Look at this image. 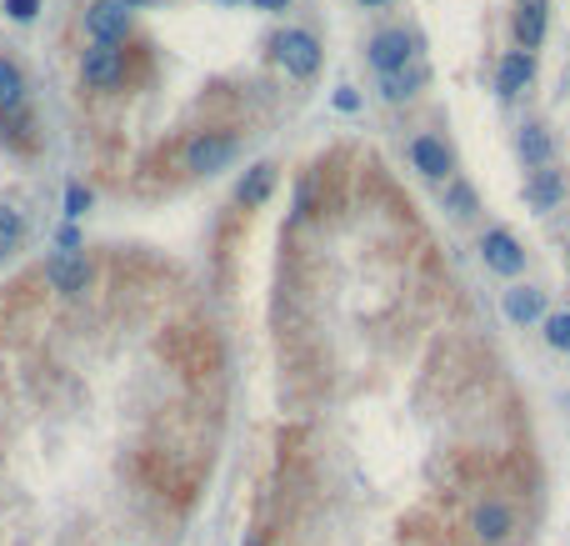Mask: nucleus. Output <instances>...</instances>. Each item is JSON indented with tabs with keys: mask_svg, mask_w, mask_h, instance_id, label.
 Returning a JSON list of instances; mask_svg holds the SVG:
<instances>
[{
	"mask_svg": "<svg viewBox=\"0 0 570 546\" xmlns=\"http://www.w3.org/2000/svg\"><path fill=\"white\" fill-rule=\"evenodd\" d=\"M530 76H536V66H530V55L526 51H510L506 61H501V96H516V90H526L530 86Z\"/></svg>",
	"mask_w": 570,
	"mask_h": 546,
	"instance_id": "9b49d317",
	"label": "nucleus"
},
{
	"mask_svg": "<svg viewBox=\"0 0 570 546\" xmlns=\"http://www.w3.org/2000/svg\"><path fill=\"white\" fill-rule=\"evenodd\" d=\"M276 55H280V66L291 71V76H315L321 71V41H315L311 31H286L276 41Z\"/></svg>",
	"mask_w": 570,
	"mask_h": 546,
	"instance_id": "f257e3e1",
	"label": "nucleus"
},
{
	"mask_svg": "<svg viewBox=\"0 0 570 546\" xmlns=\"http://www.w3.org/2000/svg\"><path fill=\"white\" fill-rule=\"evenodd\" d=\"M86 211H90V191H86V186H71V191H65V216L76 221V216H86Z\"/></svg>",
	"mask_w": 570,
	"mask_h": 546,
	"instance_id": "aec40b11",
	"label": "nucleus"
},
{
	"mask_svg": "<svg viewBox=\"0 0 570 546\" xmlns=\"http://www.w3.org/2000/svg\"><path fill=\"white\" fill-rule=\"evenodd\" d=\"M270 186H276V165H270V161H260V165H250V175H246V181H240L236 201H240V206H260V201L270 196Z\"/></svg>",
	"mask_w": 570,
	"mask_h": 546,
	"instance_id": "f8f14e48",
	"label": "nucleus"
},
{
	"mask_svg": "<svg viewBox=\"0 0 570 546\" xmlns=\"http://www.w3.org/2000/svg\"><path fill=\"white\" fill-rule=\"evenodd\" d=\"M481 256H485V266H491V271H501V276H516L520 266H526V251L516 246V236H510V231H491V236L481 240Z\"/></svg>",
	"mask_w": 570,
	"mask_h": 546,
	"instance_id": "0eeeda50",
	"label": "nucleus"
},
{
	"mask_svg": "<svg viewBox=\"0 0 570 546\" xmlns=\"http://www.w3.org/2000/svg\"><path fill=\"white\" fill-rule=\"evenodd\" d=\"M120 71H126V66H120V51H116V45H100V41H96L86 55H80V76H86V86L110 90V86L120 81Z\"/></svg>",
	"mask_w": 570,
	"mask_h": 546,
	"instance_id": "423d86ee",
	"label": "nucleus"
},
{
	"mask_svg": "<svg viewBox=\"0 0 570 546\" xmlns=\"http://www.w3.org/2000/svg\"><path fill=\"white\" fill-rule=\"evenodd\" d=\"M540 311H546L540 291H530V286H516V291H506V317L516 321V326H526V321H540Z\"/></svg>",
	"mask_w": 570,
	"mask_h": 546,
	"instance_id": "4468645a",
	"label": "nucleus"
},
{
	"mask_svg": "<svg viewBox=\"0 0 570 546\" xmlns=\"http://www.w3.org/2000/svg\"><path fill=\"white\" fill-rule=\"evenodd\" d=\"M116 6H126V11H136V6H151V0H116Z\"/></svg>",
	"mask_w": 570,
	"mask_h": 546,
	"instance_id": "a878e982",
	"label": "nucleus"
},
{
	"mask_svg": "<svg viewBox=\"0 0 570 546\" xmlns=\"http://www.w3.org/2000/svg\"><path fill=\"white\" fill-rule=\"evenodd\" d=\"M516 532V512H510L506 502H481V512H475V536H481L485 546L506 542V536Z\"/></svg>",
	"mask_w": 570,
	"mask_h": 546,
	"instance_id": "6e6552de",
	"label": "nucleus"
},
{
	"mask_svg": "<svg viewBox=\"0 0 570 546\" xmlns=\"http://www.w3.org/2000/svg\"><path fill=\"white\" fill-rule=\"evenodd\" d=\"M546 341H550L556 351H570V311H560V317L546 321Z\"/></svg>",
	"mask_w": 570,
	"mask_h": 546,
	"instance_id": "6ab92c4d",
	"label": "nucleus"
},
{
	"mask_svg": "<svg viewBox=\"0 0 570 546\" xmlns=\"http://www.w3.org/2000/svg\"><path fill=\"white\" fill-rule=\"evenodd\" d=\"M471 206H475L471 191H465V186H451V211H455V216H471Z\"/></svg>",
	"mask_w": 570,
	"mask_h": 546,
	"instance_id": "4be33fe9",
	"label": "nucleus"
},
{
	"mask_svg": "<svg viewBox=\"0 0 570 546\" xmlns=\"http://www.w3.org/2000/svg\"><path fill=\"white\" fill-rule=\"evenodd\" d=\"M230 156H236V141H230V136H216V131L195 136V141L185 146V165H191V171H201V175L221 171Z\"/></svg>",
	"mask_w": 570,
	"mask_h": 546,
	"instance_id": "39448f33",
	"label": "nucleus"
},
{
	"mask_svg": "<svg viewBox=\"0 0 570 546\" xmlns=\"http://www.w3.org/2000/svg\"><path fill=\"white\" fill-rule=\"evenodd\" d=\"M416 86H426V66H410V71H396V76H386V100H406L416 96Z\"/></svg>",
	"mask_w": 570,
	"mask_h": 546,
	"instance_id": "dca6fc26",
	"label": "nucleus"
},
{
	"mask_svg": "<svg viewBox=\"0 0 570 546\" xmlns=\"http://www.w3.org/2000/svg\"><path fill=\"white\" fill-rule=\"evenodd\" d=\"M520 156H526L530 165H546V156H550V136L540 131V126H526V136H520Z\"/></svg>",
	"mask_w": 570,
	"mask_h": 546,
	"instance_id": "a211bd4d",
	"label": "nucleus"
},
{
	"mask_svg": "<svg viewBox=\"0 0 570 546\" xmlns=\"http://www.w3.org/2000/svg\"><path fill=\"white\" fill-rule=\"evenodd\" d=\"M335 106H341V110H355V106H361V96H355L351 86H341V90H335Z\"/></svg>",
	"mask_w": 570,
	"mask_h": 546,
	"instance_id": "5701e85b",
	"label": "nucleus"
},
{
	"mask_svg": "<svg viewBox=\"0 0 570 546\" xmlns=\"http://www.w3.org/2000/svg\"><path fill=\"white\" fill-rule=\"evenodd\" d=\"M366 55H370V66H376L380 76H396V71H406L410 55H416V41H410L406 31H380Z\"/></svg>",
	"mask_w": 570,
	"mask_h": 546,
	"instance_id": "7ed1b4c3",
	"label": "nucleus"
},
{
	"mask_svg": "<svg viewBox=\"0 0 570 546\" xmlns=\"http://www.w3.org/2000/svg\"><path fill=\"white\" fill-rule=\"evenodd\" d=\"M516 35H520V45H526V51H536L540 35H546V0H526V6H520Z\"/></svg>",
	"mask_w": 570,
	"mask_h": 546,
	"instance_id": "ddd939ff",
	"label": "nucleus"
},
{
	"mask_svg": "<svg viewBox=\"0 0 570 546\" xmlns=\"http://www.w3.org/2000/svg\"><path fill=\"white\" fill-rule=\"evenodd\" d=\"M86 31L96 35L100 45L126 41V31H130V11H126V6H116V0H96V6H86Z\"/></svg>",
	"mask_w": 570,
	"mask_h": 546,
	"instance_id": "20e7f679",
	"label": "nucleus"
},
{
	"mask_svg": "<svg viewBox=\"0 0 570 546\" xmlns=\"http://www.w3.org/2000/svg\"><path fill=\"white\" fill-rule=\"evenodd\" d=\"M250 6H256V11H286L291 0H250Z\"/></svg>",
	"mask_w": 570,
	"mask_h": 546,
	"instance_id": "393cba45",
	"label": "nucleus"
},
{
	"mask_svg": "<svg viewBox=\"0 0 570 546\" xmlns=\"http://www.w3.org/2000/svg\"><path fill=\"white\" fill-rule=\"evenodd\" d=\"M21 240H25V216L15 206H0V261L21 251Z\"/></svg>",
	"mask_w": 570,
	"mask_h": 546,
	"instance_id": "2eb2a0df",
	"label": "nucleus"
},
{
	"mask_svg": "<svg viewBox=\"0 0 570 546\" xmlns=\"http://www.w3.org/2000/svg\"><path fill=\"white\" fill-rule=\"evenodd\" d=\"M361 6H386V0H361Z\"/></svg>",
	"mask_w": 570,
	"mask_h": 546,
	"instance_id": "bb28decb",
	"label": "nucleus"
},
{
	"mask_svg": "<svg viewBox=\"0 0 570 546\" xmlns=\"http://www.w3.org/2000/svg\"><path fill=\"white\" fill-rule=\"evenodd\" d=\"M76 246H80V236H76L71 226H65V231H61V251H76Z\"/></svg>",
	"mask_w": 570,
	"mask_h": 546,
	"instance_id": "b1692460",
	"label": "nucleus"
},
{
	"mask_svg": "<svg viewBox=\"0 0 570 546\" xmlns=\"http://www.w3.org/2000/svg\"><path fill=\"white\" fill-rule=\"evenodd\" d=\"M45 281H51L61 296H76V291L90 286V261L80 251H55L51 261H45Z\"/></svg>",
	"mask_w": 570,
	"mask_h": 546,
	"instance_id": "f03ea898",
	"label": "nucleus"
},
{
	"mask_svg": "<svg viewBox=\"0 0 570 546\" xmlns=\"http://www.w3.org/2000/svg\"><path fill=\"white\" fill-rule=\"evenodd\" d=\"M25 96V81H21V66L11 61H0V110H15Z\"/></svg>",
	"mask_w": 570,
	"mask_h": 546,
	"instance_id": "f3484780",
	"label": "nucleus"
},
{
	"mask_svg": "<svg viewBox=\"0 0 570 546\" xmlns=\"http://www.w3.org/2000/svg\"><path fill=\"white\" fill-rule=\"evenodd\" d=\"M6 11H11L15 21H31V15L41 11V0H6Z\"/></svg>",
	"mask_w": 570,
	"mask_h": 546,
	"instance_id": "412c9836",
	"label": "nucleus"
},
{
	"mask_svg": "<svg viewBox=\"0 0 570 546\" xmlns=\"http://www.w3.org/2000/svg\"><path fill=\"white\" fill-rule=\"evenodd\" d=\"M410 161H416L420 175H431V181L451 175V151H445L435 136H416V141H410Z\"/></svg>",
	"mask_w": 570,
	"mask_h": 546,
	"instance_id": "1a4fd4ad",
	"label": "nucleus"
},
{
	"mask_svg": "<svg viewBox=\"0 0 570 546\" xmlns=\"http://www.w3.org/2000/svg\"><path fill=\"white\" fill-rule=\"evenodd\" d=\"M526 201L536 211L560 206V201H566V171H550V165H540V171L526 181Z\"/></svg>",
	"mask_w": 570,
	"mask_h": 546,
	"instance_id": "9d476101",
	"label": "nucleus"
}]
</instances>
